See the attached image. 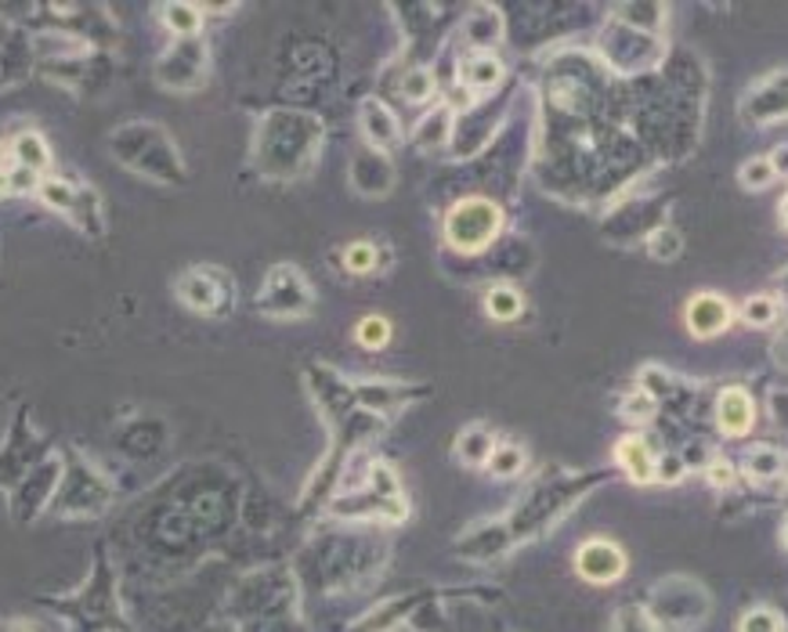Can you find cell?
I'll list each match as a JSON object with an SVG mask.
<instances>
[{"instance_id": "cell-1", "label": "cell", "mask_w": 788, "mask_h": 632, "mask_svg": "<svg viewBox=\"0 0 788 632\" xmlns=\"http://www.w3.org/2000/svg\"><path fill=\"white\" fill-rule=\"evenodd\" d=\"M449 242L463 253H477L499 232V210L485 200H466L449 214Z\"/></svg>"}, {"instance_id": "cell-2", "label": "cell", "mask_w": 788, "mask_h": 632, "mask_svg": "<svg viewBox=\"0 0 788 632\" xmlns=\"http://www.w3.org/2000/svg\"><path fill=\"white\" fill-rule=\"evenodd\" d=\"M575 567L586 582L608 586V582H619L626 575V553L608 539H589L586 546L575 553Z\"/></svg>"}, {"instance_id": "cell-3", "label": "cell", "mask_w": 788, "mask_h": 632, "mask_svg": "<svg viewBox=\"0 0 788 632\" xmlns=\"http://www.w3.org/2000/svg\"><path fill=\"white\" fill-rule=\"evenodd\" d=\"M684 315H687V329L706 340V337H720V332L731 326L734 307L717 293H698V296H691V304H687Z\"/></svg>"}, {"instance_id": "cell-4", "label": "cell", "mask_w": 788, "mask_h": 632, "mask_svg": "<svg viewBox=\"0 0 788 632\" xmlns=\"http://www.w3.org/2000/svg\"><path fill=\"white\" fill-rule=\"evenodd\" d=\"M717 419H720L723 433H731V438H742V433H748V427H753L756 405H753V398H748L742 387H731V391L720 394Z\"/></svg>"}, {"instance_id": "cell-5", "label": "cell", "mask_w": 788, "mask_h": 632, "mask_svg": "<svg viewBox=\"0 0 788 632\" xmlns=\"http://www.w3.org/2000/svg\"><path fill=\"white\" fill-rule=\"evenodd\" d=\"M615 455H619L622 470L637 481V485L655 481V455H651V444L644 438H637V433L622 438L619 444H615Z\"/></svg>"}, {"instance_id": "cell-6", "label": "cell", "mask_w": 788, "mask_h": 632, "mask_svg": "<svg viewBox=\"0 0 788 632\" xmlns=\"http://www.w3.org/2000/svg\"><path fill=\"white\" fill-rule=\"evenodd\" d=\"M362 127L369 134V142L373 145H394L398 142V120H394L391 113L380 102H365L362 109Z\"/></svg>"}, {"instance_id": "cell-7", "label": "cell", "mask_w": 788, "mask_h": 632, "mask_svg": "<svg viewBox=\"0 0 788 632\" xmlns=\"http://www.w3.org/2000/svg\"><path fill=\"white\" fill-rule=\"evenodd\" d=\"M503 77V66H499V58L496 55H488V52H477L463 61V83L466 87H492V83H499Z\"/></svg>"}, {"instance_id": "cell-8", "label": "cell", "mask_w": 788, "mask_h": 632, "mask_svg": "<svg viewBox=\"0 0 788 632\" xmlns=\"http://www.w3.org/2000/svg\"><path fill=\"white\" fill-rule=\"evenodd\" d=\"M778 315H781V304H778V296H770V293L748 296V301L742 304V318L748 321V326H756V329L774 326Z\"/></svg>"}, {"instance_id": "cell-9", "label": "cell", "mask_w": 788, "mask_h": 632, "mask_svg": "<svg viewBox=\"0 0 788 632\" xmlns=\"http://www.w3.org/2000/svg\"><path fill=\"white\" fill-rule=\"evenodd\" d=\"M41 200L47 206L61 210V214H72V210H77V200H80V189H72V184L61 178H47V181H41Z\"/></svg>"}, {"instance_id": "cell-10", "label": "cell", "mask_w": 788, "mask_h": 632, "mask_svg": "<svg viewBox=\"0 0 788 632\" xmlns=\"http://www.w3.org/2000/svg\"><path fill=\"white\" fill-rule=\"evenodd\" d=\"M15 156L26 170H47V163H52V153H47V145L41 142V134H19Z\"/></svg>"}, {"instance_id": "cell-11", "label": "cell", "mask_w": 788, "mask_h": 632, "mask_svg": "<svg viewBox=\"0 0 788 632\" xmlns=\"http://www.w3.org/2000/svg\"><path fill=\"white\" fill-rule=\"evenodd\" d=\"M492 452H496V449H492V433L482 430V427H471V430H466L463 438H460V455H463V460L471 463V466L488 463Z\"/></svg>"}, {"instance_id": "cell-12", "label": "cell", "mask_w": 788, "mask_h": 632, "mask_svg": "<svg viewBox=\"0 0 788 632\" xmlns=\"http://www.w3.org/2000/svg\"><path fill=\"white\" fill-rule=\"evenodd\" d=\"M485 307H488V315H492V318L510 321V318L521 315V293L510 290V286H496V290H488Z\"/></svg>"}, {"instance_id": "cell-13", "label": "cell", "mask_w": 788, "mask_h": 632, "mask_svg": "<svg viewBox=\"0 0 788 632\" xmlns=\"http://www.w3.org/2000/svg\"><path fill=\"white\" fill-rule=\"evenodd\" d=\"M738 178H742V184H745L748 192H759V189H770L778 173H774L770 159H748V163L742 167V173H738Z\"/></svg>"}, {"instance_id": "cell-14", "label": "cell", "mask_w": 788, "mask_h": 632, "mask_svg": "<svg viewBox=\"0 0 788 632\" xmlns=\"http://www.w3.org/2000/svg\"><path fill=\"white\" fill-rule=\"evenodd\" d=\"M785 466V455L778 449H753L748 452V474L753 477H774L781 474Z\"/></svg>"}, {"instance_id": "cell-15", "label": "cell", "mask_w": 788, "mask_h": 632, "mask_svg": "<svg viewBox=\"0 0 788 632\" xmlns=\"http://www.w3.org/2000/svg\"><path fill=\"white\" fill-rule=\"evenodd\" d=\"M738 632H781V614L770 611V607H753V611L738 622Z\"/></svg>"}, {"instance_id": "cell-16", "label": "cell", "mask_w": 788, "mask_h": 632, "mask_svg": "<svg viewBox=\"0 0 788 632\" xmlns=\"http://www.w3.org/2000/svg\"><path fill=\"white\" fill-rule=\"evenodd\" d=\"M680 232H673V228H658V232H651V239H648V250L651 257H658V260H673V257H680Z\"/></svg>"}, {"instance_id": "cell-17", "label": "cell", "mask_w": 788, "mask_h": 632, "mask_svg": "<svg viewBox=\"0 0 788 632\" xmlns=\"http://www.w3.org/2000/svg\"><path fill=\"white\" fill-rule=\"evenodd\" d=\"M391 340V326H387V318H380V315H369L359 321V343L362 347H384Z\"/></svg>"}, {"instance_id": "cell-18", "label": "cell", "mask_w": 788, "mask_h": 632, "mask_svg": "<svg viewBox=\"0 0 788 632\" xmlns=\"http://www.w3.org/2000/svg\"><path fill=\"white\" fill-rule=\"evenodd\" d=\"M488 466H492V474H496V477H514L517 470L525 466V452H521V449H514V444H507V449H496V452H492Z\"/></svg>"}, {"instance_id": "cell-19", "label": "cell", "mask_w": 788, "mask_h": 632, "mask_svg": "<svg viewBox=\"0 0 788 632\" xmlns=\"http://www.w3.org/2000/svg\"><path fill=\"white\" fill-rule=\"evenodd\" d=\"M167 26L178 33H195L200 30V11L192 4H170L167 8Z\"/></svg>"}, {"instance_id": "cell-20", "label": "cell", "mask_w": 788, "mask_h": 632, "mask_svg": "<svg viewBox=\"0 0 788 632\" xmlns=\"http://www.w3.org/2000/svg\"><path fill=\"white\" fill-rule=\"evenodd\" d=\"M344 260H348L351 271H359V275H362V271H373L376 250H373L369 242H354V246H348V257H344Z\"/></svg>"}, {"instance_id": "cell-21", "label": "cell", "mask_w": 788, "mask_h": 632, "mask_svg": "<svg viewBox=\"0 0 788 632\" xmlns=\"http://www.w3.org/2000/svg\"><path fill=\"white\" fill-rule=\"evenodd\" d=\"M684 470H687V463L680 460V455H662V460H655V481L673 485V481L684 477Z\"/></svg>"}, {"instance_id": "cell-22", "label": "cell", "mask_w": 788, "mask_h": 632, "mask_svg": "<svg viewBox=\"0 0 788 632\" xmlns=\"http://www.w3.org/2000/svg\"><path fill=\"white\" fill-rule=\"evenodd\" d=\"M430 134H438V142H441V138H446V134H449V109H438L435 116H427V120H424V127H420V138H424V142H430Z\"/></svg>"}, {"instance_id": "cell-23", "label": "cell", "mask_w": 788, "mask_h": 632, "mask_svg": "<svg viewBox=\"0 0 788 632\" xmlns=\"http://www.w3.org/2000/svg\"><path fill=\"white\" fill-rule=\"evenodd\" d=\"M435 91V80L427 77V72H413L409 83H405V98H413V102H424Z\"/></svg>"}, {"instance_id": "cell-24", "label": "cell", "mask_w": 788, "mask_h": 632, "mask_svg": "<svg viewBox=\"0 0 788 632\" xmlns=\"http://www.w3.org/2000/svg\"><path fill=\"white\" fill-rule=\"evenodd\" d=\"M622 413L633 416V419H644V416L655 413V398H651V394H633V398L622 405Z\"/></svg>"}, {"instance_id": "cell-25", "label": "cell", "mask_w": 788, "mask_h": 632, "mask_svg": "<svg viewBox=\"0 0 788 632\" xmlns=\"http://www.w3.org/2000/svg\"><path fill=\"white\" fill-rule=\"evenodd\" d=\"M709 485H717V488H728V485H734V466L731 463H723V460H717V463H709Z\"/></svg>"}, {"instance_id": "cell-26", "label": "cell", "mask_w": 788, "mask_h": 632, "mask_svg": "<svg viewBox=\"0 0 788 632\" xmlns=\"http://www.w3.org/2000/svg\"><path fill=\"white\" fill-rule=\"evenodd\" d=\"M767 159H770V167H774V173H778V178H781V173L788 178V145H778Z\"/></svg>"}, {"instance_id": "cell-27", "label": "cell", "mask_w": 788, "mask_h": 632, "mask_svg": "<svg viewBox=\"0 0 788 632\" xmlns=\"http://www.w3.org/2000/svg\"><path fill=\"white\" fill-rule=\"evenodd\" d=\"M778 358H781V362H788V332H785L781 343H778Z\"/></svg>"}, {"instance_id": "cell-28", "label": "cell", "mask_w": 788, "mask_h": 632, "mask_svg": "<svg viewBox=\"0 0 788 632\" xmlns=\"http://www.w3.org/2000/svg\"><path fill=\"white\" fill-rule=\"evenodd\" d=\"M11 167H8V148L4 145H0V173H8Z\"/></svg>"}, {"instance_id": "cell-29", "label": "cell", "mask_w": 788, "mask_h": 632, "mask_svg": "<svg viewBox=\"0 0 788 632\" xmlns=\"http://www.w3.org/2000/svg\"><path fill=\"white\" fill-rule=\"evenodd\" d=\"M781 225L788 228V195H785V200H781Z\"/></svg>"}, {"instance_id": "cell-30", "label": "cell", "mask_w": 788, "mask_h": 632, "mask_svg": "<svg viewBox=\"0 0 788 632\" xmlns=\"http://www.w3.org/2000/svg\"><path fill=\"white\" fill-rule=\"evenodd\" d=\"M781 539H785V546H788V520H785V528H781Z\"/></svg>"}]
</instances>
